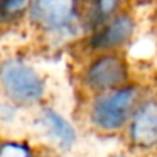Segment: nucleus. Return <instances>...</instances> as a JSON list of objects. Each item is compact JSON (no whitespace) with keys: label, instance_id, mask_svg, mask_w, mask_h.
<instances>
[{"label":"nucleus","instance_id":"nucleus-1","mask_svg":"<svg viewBox=\"0 0 157 157\" xmlns=\"http://www.w3.org/2000/svg\"><path fill=\"white\" fill-rule=\"evenodd\" d=\"M86 0H31L25 22L48 46H65L86 36Z\"/></svg>","mask_w":157,"mask_h":157},{"label":"nucleus","instance_id":"nucleus-2","mask_svg":"<svg viewBox=\"0 0 157 157\" xmlns=\"http://www.w3.org/2000/svg\"><path fill=\"white\" fill-rule=\"evenodd\" d=\"M146 93L148 88L134 78L120 88L88 97L83 109L88 126L103 136L123 134L136 106Z\"/></svg>","mask_w":157,"mask_h":157},{"label":"nucleus","instance_id":"nucleus-3","mask_svg":"<svg viewBox=\"0 0 157 157\" xmlns=\"http://www.w3.org/2000/svg\"><path fill=\"white\" fill-rule=\"evenodd\" d=\"M0 96L25 109L42 106L48 96V80L25 57L8 56L0 60Z\"/></svg>","mask_w":157,"mask_h":157},{"label":"nucleus","instance_id":"nucleus-4","mask_svg":"<svg viewBox=\"0 0 157 157\" xmlns=\"http://www.w3.org/2000/svg\"><path fill=\"white\" fill-rule=\"evenodd\" d=\"M77 80L88 99L132 82L134 75L123 52H102L86 56L77 72Z\"/></svg>","mask_w":157,"mask_h":157},{"label":"nucleus","instance_id":"nucleus-5","mask_svg":"<svg viewBox=\"0 0 157 157\" xmlns=\"http://www.w3.org/2000/svg\"><path fill=\"white\" fill-rule=\"evenodd\" d=\"M123 137L131 152L143 157H157V93L148 90L136 106Z\"/></svg>","mask_w":157,"mask_h":157},{"label":"nucleus","instance_id":"nucleus-6","mask_svg":"<svg viewBox=\"0 0 157 157\" xmlns=\"http://www.w3.org/2000/svg\"><path fill=\"white\" fill-rule=\"evenodd\" d=\"M136 31L137 20L129 10H125L106 23L88 33L80 40V46L86 56L102 52H123V49L134 39Z\"/></svg>","mask_w":157,"mask_h":157},{"label":"nucleus","instance_id":"nucleus-7","mask_svg":"<svg viewBox=\"0 0 157 157\" xmlns=\"http://www.w3.org/2000/svg\"><path fill=\"white\" fill-rule=\"evenodd\" d=\"M36 134L59 152H69L78 139L74 123L52 106L42 105L33 119Z\"/></svg>","mask_w":157,"mask_h":157},{"label":"nucleus","instance_id":"nucleus-8","mask_svg":"<svg viewBox=\"0 0 157 157\" xmlns=\"http://www.w3.org/2000/svg\"><path fill=\"white\" fill-rule=\"evenodd\" d=\"M128 10L126 0H86L85 5V28L86 34L100 25L111 20L119 13Z\"/></svg>","mask_w":157,"mask_h":157},{"label":"nucleus","instance_id":"nucleus-9","mask_svg":"<svg viewBox=\"0 0 157 157\" xmlns=\"http://www.w3.org/2000/svg\"><path fill=\"white\" fill-rule=\"evenodd\" d=\"M31 0H0V31L25 22Z\"/></svg>","mask_w":157,"mask_h":157},{"label":"nucleus","instance_id":"nucleus-10","mask_svg":"<svg viewBox=\"0 0 157 157\" xmlns=\"http://www.w3.org/2000/svg\"><path fill=\"white\" fill-rule=\"evenodd\" d=\"M0 157H40L37 149L23 139L0 140Z\"/></svg>","mask_w":157,"mask_h":157},{"label":"nucleus","instance_id":"nucleus-11","mask_svg":"<svg viewBox=\"0 0 157 157\" xmlns=\"http://www.w3.org/2000/svg\"><path fill=\"white\" fill-rule=\"evenodd\" d=\"M23 109L25 108L0 97V128L13 129L17 125H20V120L23 117Z\"/></svg>","mask_w":157,"mask_h":157},{"label":"nucleus","instance_id":"nucleus-12","mask_svg":"<svg viewBox=\"0 0 157 157\" xmlns=\"http://www.w3.org/2000/svg\"><path fill=\"white\" fill-rule=\"evenodd\" d=\"M106 157H131V155L126 154V152H114V154H109Z\"/></svg>","mask_w":157,"mask_h":157}]
</instances>
